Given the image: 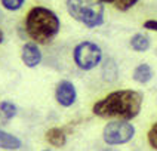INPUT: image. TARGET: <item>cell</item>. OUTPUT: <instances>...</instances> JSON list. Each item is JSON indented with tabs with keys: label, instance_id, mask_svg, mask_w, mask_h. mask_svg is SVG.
<instances>
[{
	"label": "cell",
	"instance_id": "30bf717a",
	"mask_svg": "<svg viewBox=\"0 0 157 151\" xmlns=\"http://www.w3.org/2000/svg\"><path fill=\"white\" fill-rule=\"evenodd\" d=\"M129 46H131L132 51L135 52H140V53H144L147 52L150 47H151V39L145 33H136L131 37L129 40Z\"/></svg>",
	"mask_w": 157,
	"mask_h": 151
},
{
	"label": "cell",
	"instance_id": "5bb4252c",
	"mask_svg": "<svg viewBox=\"0 0 157 151\" xmlns=\"http://www.w3.org/2000/svg\"><path fill=\"white\" fill-rule=\"evenodd\" d=\"M25 2L27 0H0V5L9 12H18L19 9H22Z\"/></svg>",
	"mask_w": 157,
	"mask_h": 151
},
{
	"label": "cell",
	"instance_id": "9c48e42d",
	"mask_svg": "<svg viewBox=\"0 0 157 151\" xmlns=\"http://www.w3.org/2000/svg\"><path fill=\"white\" fill-rule=\"evenodd\" d=\"M46 141L52 147L62 148L67 144V132H65V129L64 127H51L46 132Z\"/></svg>",
	"mask_w": 157,
	"mask_h": 151
},
{
	"label": "cell",
	"instance_id": "d6986e66",
	"mask_svg": "<svg viewBox=\"0 0 157 151\" xmlns=\"http://www.w3.org/2000/svg\"><path fill=\"white\" fill-rule=\"evenodd\" d=\"M105 3H114V2H116V0H104Z\"/></svg>",
	"mask_w": 157,
	"mask_h": 151
},
{
	"label": "cell",
	"instance_id": "3957f363",
	"mask_svg": "<svg viewBox=\"0 0 157 151\" xmlns=\"http://www.w3.org/2000/svg\"><path fill=\"white\" fill-rule=\"evenodd\" d=\"M67 12L70 17L89 30L98 28L105 21L104 0H67Z\"/></svg>",
	"mask_w": 157,
	"mask_h": 151
},
{
	"label": "cell",
	"instance_id": "52a82bcc",
	"mask_svg": "<svg viewBox=\"0 0 157 151\" xmlns=\"http://www.w3.org/2000/svg\"><path fill=\"white\" fill-rule=\"evenodd\" d=\"M21 59L24 62V65L28 68H36L42 64L43 59V53L40 51V44L34 43V42H25L22 44L21 49Z\"/></svg>",
	"mask_w": 157,
	"mask_h": 151
},
{
	"label": "cell",
	"instance_id": "8fae6325",
	"mask_svg": "<svg viewBox=\"0 0 157 151\" xmlns=\"http://www.w3.org/2000/svg\"><path fill=\"white\" fill-rule=\"evenodd\" d=\"M101 73H102V79L108 83H114L116 80L119 79V67L114 59L107 58L105 61H102L101 64Z\"/></svg>",
	"mask_w": 157,
	"mask_h": 151
},
{
	"label": "cell",
	"instance_id": "ffe728a7",
	"mask_svg": "<svg viewBox=\"0 0 157 151\" xmlns=\"http://www.w3.org/2000/svg\"><path fill=\"white\" fill-rule=\"evenodd\" d=\"M42 151H51V150H42Z\"/></svg>",
	"mask_w": 157,
	"mask_h": 151
},
{
	"label": "cell",
	"instance_id": "4fadbf2b",
	"mask_svg": "<svg viewBox=\"0 0 157 151\" xmlns=\"http://www.w3.org/2000/svg\"><path fill=\"white\" fill-rule=\"evenodd\" d=\"M18 114V107L12 101H2L0 102V115L3 120H12Z\"/></svg>",
	"mask_w": 157,
	"mask_h": 151
},
{
	"label": "cell",
	"instance_id": "ba28073f",
	"mask_svg": "<svg viewBox=\"0 0 157 151\" xmlns=\"http://www.w3.org/2000/svg\"><path fill=\"white\" fill-rule=\"evenodd\" d=\"M154 77V71L151 68V65L147 64V62H141L138 64L135 68H133V73H132V79L133 81L140 83V85H147L150 83Z\"/></svg>",
	"mask_w": 157,
	"mask_h": 151
},
{
	"label": "cell",
	"instance_id": "7a4b0ae2",
	"mask_svg": "<svg viewBox=\"0 0 157 151\" xmlns=\"http://www.w3.org/2000/svg\"><path fill=\"white\" fill-rule=\"evenodd\" d=\"M27 37L37 44H49L61 30V19L52 9L33 6L27 12L24 21Z\"/></svg>",
	"mask_w": 157,
	"mask_h": 151
},
{
	"label": "cell",
	"instance_id": "9a60e30c",
	"mask_svg": "<svg viewBox=\"0 0 157 151\" xmlns=\"http://www.w3.org/2000/svg\"><path fill=\"white\" fill-rule=\"evenodd\" d=\"M138 2H140V0H116L114 5H116V8L119 9L120 12H128V10H131L133 6H136Z\"/></svg>",
	"mask_w": 157,
	"mask_h": 151
},
{
	"label": "cell",
	"instance_id": "7c38bea8",
	"mask_svg": "<svg viewBox=\"0 0 157 151\" xmlns=\"http://www.w3.org/2000/svg\"><path fill=\"white\" fill-rule=\"evenodd\" d=\"M21 145H22V142H21V139L18 136L6 132L3 129H0V148L2 150L15 151V150H19Z\"/></svg>",
	"mask_w": 157,
	"mask_h": 151
},
{
	"label": "cell",
	"instance_id": "e0dca14e",
	"mask_svg": "<svg viewBox=\"0 0 157 151\" xmlns=\"http://www.w3.org/2000/svg\"><path fill=\"white\" fill-rule=\"evenodd\" d=\"M142 27H144L145 30H148V31L157 33V19H147V21H144Z\"/></svg>",
	"mask_w": 157,
	"mask_h": 151
},
{
	"label": "cell",
	"instance_id": "5b68a950",
	"mask_svg": "<svg viewBox=\"0 0 157 151\" xmlns=\"http://www.w3.org/2000/svg\"><path fill=\"white\" fill-rule=\"evenodd\" d=\"M135 126L124 120H110L102 129V141L108 147H119L131 142L135 136Z\"/></svg>",
	"mask_w": 157,
	"mask_h": 151
},
{
	"label": "cell",
	"instance_id": "277c9868",
	"mask_svg": "<svg viewBox=\"0 0 157 151\" xmlns=\"http://www.w3.org/2000/svg\"><path fill=\"white\" fill-rule=\"evenodd\" d=\"M73 61L82 71H92L99 67L104 61V52L99 44L83 40L73 49Z\"/></svg>",
	"mask_w": 157,
	"mask_h": 151
},
{
	"label": "cell",
	"instance_id": "8992f818",
	"mask_svg": "<svg viewBox=\"0 0 157 151\" xmlns=\"http://www.w3.org/2000/svg\"><path fill=\"white\" fill-rule=\"evenodd\" d=\"M55 101L64 108H70L77 102V89L71 80L62 79L55 86Z\"/></svg>",
	"mask_w": 157,
	"mask_h": 151
},
{
	"label": "cell",
	"instance_id": "6da1fadb",
	"mask_svg": "<svg viewBox=\"0 0 157 151\" xmlns=\"http://www.w3.org/2000/svg\"><path fill=\"white\" fill-rule=\"evenodd\" d=\"M142 93L133 89L113 90L102 99L96 101L92 107V113L96 117L107 120H124L131 122L138 117L142 110Z\"/></svg>",
	"mask_w": 157,
	"mask_h": 151
},
{
	"label": "cell",
	"instance_id": "2e32d148",
	"mask_svg": "<svg viewBox=\"0 0 157 151\" xmlns=\"http://www.w3.org/2000/svg\"><path fill=\"white\" fill-rule=\"evenodd\" d=\"M147 141H148L150 147L157 151V122L153 123V126L150 127L148 133H147Z\"/></svg>",
	"mask_w": 157,
	"mask_h": 151
},
{
	"label": "cell",
	"instance_id": "ac0fdd59",
	"mask_svg": "<svg viewBox=\"0 0 157 151\" xmlns=\"http://www.w3.org/2000/svg\"><path fill=\"white\" fill-rule=\"evenodd\" d=\"M3 40H5V34H3V31H2V28H0V44L3 43Z\"/></svg>",
	"mask_w": 157,
	"mask_h": 151
}]
</instances>
